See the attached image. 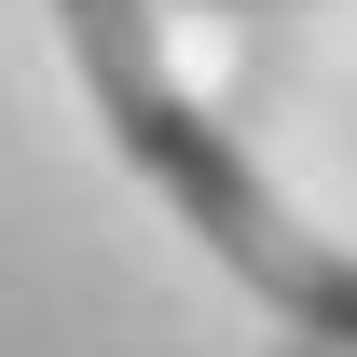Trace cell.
I'll return each instance as SVG.
<instances>
[{"mask_svg":"<svg viewBox=\"0 0 357 357\" xmlns=\"http://www.w3.org/2000/svg\"><path fill=\"white\" fill-rule=\"evenodd\" d=\"M151 14H165V0H55V28H69V55H83L96 110H110V137H124V165L206 234V261H220L248 303H275L289 330H316V344L357 357V261L275 206V178L220 137V110H192V96L165 83V28H151Z\"/></svg>","mask_w":357,"mask_h":357,"instance_id":"6da1fadb","label":"cell"},{"mask_svg":"<svg viewBox=\"0 0 357 357\" xmlns=\"http://www.w3.org/2000/svg\"><path fill=\"white\" fill-rule=\"evenodd\" d=\"M206 14H248V0H206Z\"/></svg>","mask_w":357,"mask_h":357,"instance_id":"7a4b0ae2","label":"cell"}]
</instances>
